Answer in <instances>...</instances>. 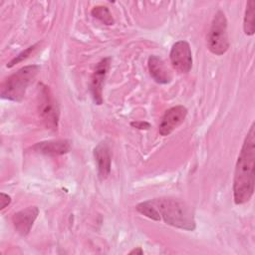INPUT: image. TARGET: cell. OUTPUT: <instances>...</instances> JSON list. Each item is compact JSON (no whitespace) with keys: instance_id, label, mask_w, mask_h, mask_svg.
Returning a JSON list of instances; mask_svg holds the SVG:
<instances>
[{"instance_id":"cell-10","label":"cell","mask_w":255,"mask_h":255,"mask_svg":"<svg viewBox=\"0 0 255 255\" xmlns=\"http://www.w3.org/2000/svg\"><path fill=\"white\" fill-rule=\"evenodd\" d=\"M94 157L98 165V175L101 180H105L111 173V150L106 141H102L94 148Z\"/></svg>"},{"instance_id":"cell-16","label":"cell","mask_w":255,"mask_h":255,"mask_svg":"<svg viewBox=\"0 0 255 255\" xmlns=\"http://www.w3.org/2000/svg\"><path fill=\"white\" fill-rule=\"evenodd\" d=\"M38 44H39V43H36V44H34V45L28 47L27 49H25V50L22 51L21 53H19L15 58H13L10 62L7 63L6 67H7V68H12V67H14L16 64H19L20 62H22V61H24L25 59H27V58L31 55V53L36 49V47L38 46Z\"/></svg>"},{"instance_id":"cell-15","label":"cell","mask_w":255,"mask_h":255,"mask_svg":"<svg viewBox=\"0 0 255 255\" xmlns=\"http://www.w3.org/2000/svg\"><path fill=\"white\" fill-rule=\"evenodd\" d=\"M135 209L142 215L146 216L147 218L154 220V221H159L160 220V216L159 213L157 211V209L155 208L154 204L152 203L151 200H147V201H143L138 203L135 206Z\"/></svg>"},{"instance_id":"cell-14","label":"cell","mask_w":255,"mask_h":255,"mask_svg":"<svg viewBox=\"0 0 255 255\" xmlns=\"http://www.w3.org/2000/svg\"><path fill=\"white\" fill-rule=\"evenodd\" d=\"M91 14L94 18L100 20L105 25L111 26V25H114V23H115V20L112 16V13H111V11L109 10V8L107 6H102V5L95 6L92 9Z\"/></svg>"},{"instance_id":"cell-18","label":"cell","mask_w":255,"mask_h":255,"mask_svg":"<svg viewBox=\"0 0 255 255\" xmlns=\"http://www.w3.org/2000/svg\"><path fill=\"white\" fill-rule=\"evenodd\" d=\"M130 126L135 128H138V129H148L150 128V124L147 123V122H131L130 123Z\"/></svg>"},{"instance_id":"cell-5","label":"cell","mask_w":255,"mask_h":255,"mask_svg":"<svg viewBox=\"0 0 255 255\" xmlns=\"http://www.w3.org/2000/svg\"><path fill=\"white\" fill-rule=\"evenodd\" d=\"M39 113L43 119L47 128L57 130L59 123V107L55 101L50 89L43 85H39Z\"/></svg>"},{"instance_id":"cell-8","label":"cell","mask_w":255,"mask_h":255,"mask_svg":"<svg viewBox=\"0 0 255 255\" xmlns=\"http://www.w3.org/2000/svg\"><path fill=\"white\" fill-rule=\"evenodd\" d=\"M187 109L181 105L168 109L161 120L158 127V131L162 136L169 135L175 128H177L185 120Z\"/></svg>"},{"instance_id":"cell-1","label":"cell","mask_w":255,"mask_h":255,"mask_svg":"<svg viewBox=\"0 0 255 255\" xmlns=\"http://www.w3.org/2000/svg\"><path fill=\"white\" fill-rule=\"evenodd\" d=\"M255 124L246 134L235 165L233 178V198L235 204L248 202L254 192L255 182Z\"/></svg>"},{"instance_id":"cell-4","label":"cell","mask_w":255,"mask_h":255,"mask_svg":"<svg viewBox=\"0 0 255 255\" xmlns=\"http://www.w3.org/2000/svg\"><path fill=\"white\" fill-rule=\"evenodd\" d=\"M208 50L217 56L225 54L229 48L227 19L225 14L219 10L215 13L206 37Z\"/></svg>"},{"instance_id":"cell-11","label":"cell","mask_w":255,"mask_h":255,"mask_svg":"<svg viewBox=\"0 0 255 255\" xmlns=\"http://www.w3.org/2000/svg\"><path fill=\"white\" fill-rule=\"evenodd\" d=\"M32 148L35 151L46 155H62L70 151L71 141L68 139L46 140L37 142Z\"/></svg>"},{"instance_id":"cell-3","label":"cell","mask_w":255,"mask_h":255,"mask_svg":"<svg viewBox=\"0 0 255 255\" xmlns=\"http://www.w3.org/2000/svg\"><path fill=\"white\" fill-rule=\"evenodd\" d=\"M40 67L29 65L22 67L17 72L10 75L1 86V98L13 102H20L26 93L28 86L37 76Z\"/></svg>"},{"instance_id":"cell-2","label":"cell","mask_w":255,"mask_h":255,"mask_svg":"<svg viewBox=\"0 0 255 255\" xmlns=\"http://www.w3.org/2000/svg\"><path fill=\"white\" fill-rule=\"evenodd\" d=\"M157 209L160 219L173 227L192 231L196 227L194 213L191 207L181 199L160 197L151 199Z\"/></svg>"},{"instance_id":"cell-13","label":"cell","mask_w":255,"mask_h":255,"mask_svg":"<svg viewBox=\"0 0 255 255\" xmlns=\"http://www.w3.org/2000/svg\"><path fill=\"white\" fill-rule=\"evenodd\" d=\"M243 29L246 35L252 36L255 33V1L249 0L246 4V10L243 20Z\"/></svg>"},{"instance_id":"cell-9","label":"cell","mask_w":255,"mask_h":255,"mask_svg":"<svg viewBox=\"0 0 255 255\" xmlns=\"http://www.w3.org/2000/svg\"><path fill=\"white\" fill-rule=\"evenodd\" d=\"M38 214L39 208L37 206H28L16 212L12 217L15 230L22 236L28 235Z\"/></svg>"},{"instance_id":"cell-7","label":"cell","mask_w":255,"mask_h":255,"mask_svg":"<svg viewBox=\"0 0 255 255\" xmlns=\"http://www.w3.org/2000/svg\"><path fill=\"white\" fill-rule=\"evenodd\" d=\"M111 65V58L107 57L101 60L91 77L90 81V92L93 97L94 103L96 105H102L103 104V86L106 79V76L108 74V71L110 69Z\"/></svg>"},{"instance_id":"cell-19","label":"cell","mask_w":255,"mask_h":255,"mask_svg":"<svg viewBox=\"0 0 255 255\" xmlns=\"http://www.w3.org/2000/svg\"><path fill=\"white\" fill-rule=\"evenodd\" d=\"M128 254H138V255H141L143 254V251L140 247H136V248H133L131 251H129Z\"/></svg>"},{"instance_id":"cell-6","label":"cell","mask_w":255,"mask_h":255,"mask_svg":"<svg viewBox=\"0 0 255 255\" xmlns=\"http://www.w3.org/2000/svg\"><path fill=\"white\" fill-rule=\"evenodd\" d=\"M172 67L181 74H186L192 67V53L186 41H177L171 47L169 54Z\"/></svg>"},{"instance_id":"cell-12","label":"cell","mask_w":255,"mask_h":255,"mask_svg":"<svg viewBox=\"0 0 255 255\" xmlns=\"http://www.w3.org/2000/svg\"><path fill=\"white\" fill-rule=\"evenodd\" d=\"M148 71L151 78L158 84H168L170 83L172 76L171 72L165 65L162 59L159 57L152 55L148 58L147 62Z\"/></svg>"},{"instance_id":"cell-17","label":"cell","mask_w":255,"mask_h":255,"mask_svg":"<svg viewBox=\"0 0 255 255\" xmlns=\"http://www.w3.org/2000/svg\"><path fill=\"white\" fill-rule=\"evenodd\" d=\"M10 203H11V197L6 193L1 192L0 193V209H4Z\"/></svg>"}]
</instances>
